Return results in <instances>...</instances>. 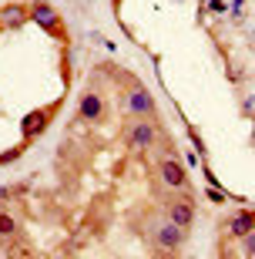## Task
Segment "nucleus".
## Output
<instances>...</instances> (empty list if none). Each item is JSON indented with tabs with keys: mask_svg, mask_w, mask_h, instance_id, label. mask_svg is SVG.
Instances as JSON below:
<instances>
[{
	"mask_svg": "<svg viewBox=\"0 0 255 259\" xmlns=\"http://www.w3.org/2000/svg\"><path fill=\"white\" fill-rule=\"evenodd\" d=\"M185 242V229H181L178 222H158L155 226V246L158 252H178V246Z\"/></svg>",
	"mask_w": 255,
	"mask_h": 259,
	"instance_id": "obj_1",
	"label": "nucleus"
},
{
	"mask_svg": "<svg viewBox=\"0 0 255 259\" xmlns=\"http://www.w3.org/2000/svg\"><path fill=\"white\" fill-rule=\"evenodd\" d=\"M30 20H34V24H40V27L47 30V34H54V37H67V34H64V24H61V17H57V10L50 7V4H44V0L30 4Z\"/></svg>",
	"mask_w": 255,
	"mask_h": 259,
	"instance_id": "obj_2",
	"label": "nucleus"
},
{
	"mask_svg": "<svg viewBox=\"0 0 255 259\" xmlns=\"http://www.w3.org/2000/svg\"><path fill=\"white\" fill-rule=\"evenodd\" d=\"M124 111L128 115H155V98L148 88H131L128 91V98H124Z\"/></svg>",
	"mask_w": 255,
	"mask_h": 259,
	"instance_id": "obj_3",
	"label": "nucleus"
},
{
	"mask_svg": "<svg viewBox=\"0 0 255 259\" xmlns=\"http://www.w3.org/2000/svg\"><path fill=\"white\" fill-rule=\"evenodd\" d=\"M155 138H158V128H155V121H134V125L128 128V145H131L134 152L151 148Z\"/></svg>",
	"mask_w": 255,
	"mask_h": 259,
	"instance_id": "obj_4",
	"label": "nucleus"
},
{
	"mask_svg": "<svg viewBox=\"0 0 255 259\" xmlns=\"http://www.w3.org/2000/svg\"><path fill=\"white\" fill-rule=\"evenodd\" d=\"M168 219L178 222L181 229H188L191 222H195V205H191V199H185V195L171 199V202H168Z\"/></svg>",
	"mask_w": 255,
	"mask_h": 259,
	"instance_id": "obj_5",
	"label": "nucleus"
},
{
	"mask_svg": "<svg viewBox=\"0 0 255 259\" xmlns=\"http://www.w3.org/2000/svg\"><path fill=\"white\" fill-rule=\"evenodd\" d=\"M158 168H161V179H165L168 189H185V185H188V175H185L178 158H161Z\"/></svg>",
	"mask_w": 255,
	"mask_h": 259,
	"instance_id": "obj_6",
	"label": "nucleus"
},
{
	"mask_svg": "<svg viewBox=\"0 0 255 259\" xmlns=\"http://www.w3.org/2000/svg\"><path fill=\"white\" fill-rule=\"evenodd\" d=\"M77 115L84 118V121H101L104 118V101L97 91H87L84 98H81V105H77Z\"/></svg>",
	"mask_w": 255,
	"mask_h": 259,
	"instance_id": "obj_7",
	"label": "nucleus"
},
{
	"mask_svg": "<svg viewBox=\"0 0 255 259\" xmlns=\"http://www.w3.org/2000/svg\"><path fill=\"white\" fill-rule=\"evenodd\" d=\"M47 125H50V108H44V111H30V115L24 118V138H34V135L44 132Z\"/></svg>",
	"mask_w": 255,
	"mask_h": 259,
	"instance_id": "obj_8",
	"label": "nucleus"
},
{
	"mask_svg": "<svg viewBox=\"0 0 255 259\" xmlns=\"http://www.w3.org/2000/svg\"><path fill=\"white\" fill-rule=\"evenodd\" d=\"M27 17H30L27 7H20V4H7V7H4V14H0V24H4V27H20Z\"/></svg>",
	"mask_w": 255,
	"mask_h": 259,
	"instance_id": "obj_9",
	"label": "nucleus"
},
{
	"mask_svg": "<svg viewBox=\"0 0 255 259\" xmlns=\"http://www.w3.org/2000/svg\"><path fill=\"white\" fill-rule=\"evenodd\" d=\"M255 229V212H238V215H232L228 219V232L232 236H245V232Z\"/></svg>",
	"mask_w": 255,
	"mask_h": 259,
	"instance_id": "obj_10",
	"label": "nucleus"
},
{
	"mask_svg": "<svg viewBox=\"0 0 255 259\" xmlns=\"http://www.w3.org/2000/svg\"><path fill=\"white\" fill-rule=\"evenodd\" d=\"M17 232V219H10L7 212H0V236H14Z\"/></svg>",
	"mask_w": 255,
	"mask_h": 259,
	"instance_id": "obj_11",
	"label": "nucleus"
},
{
	"mask_svg": "<svg viewBox=\"0 0 255 259\" xmlns=\"http://www.w3.org/2000/svg\"><path fill=\"white\" fill-rule=\"evenodd\" d=\"M242 246H245V249H242V252H245V256H255V229L242 236Z\"/></svg>",
	"mask_w": 255,
	"mask_h": 259,
	"instance_id": "obj_12",
	"label": "nucleus"
},
{
	"mask_svg": "<svg viewBox=\"0 0 255 259\" xmlns=\"http://www.w3.org/2000/svg\"><path fill=\"white\" fill-rule=\"evenodd\" d=\"M208 10H212V14H222V10H225V0H212V7H208Z\"/></svg>",
	"mask_w": 255,
	"mask_h": 259,
	"instance_id": "obj_13",
	"label": "nucleus"
},
{
	"mask_svg": "<svg viewBox=\"0 0 255 259\" xmlns=\"http://www.w3.org/2000/svg\"><path fill=\"white\" fill-rule=\"evenodd\" d=\"M208 199H212V202H225V195L218 192V189H212V192H208Z\"/></svg>",
	"mask_w": 255,
	"mask_h": 259,
	"instance_id": "obj_14",
	"label": "nucleus"
}]
</instances>
